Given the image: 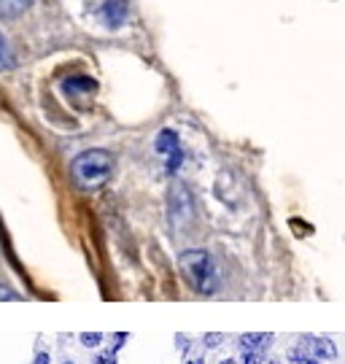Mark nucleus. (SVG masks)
Here are the masks:
<instances>
[{"instance_id":"obj_18","label":"nucleus","mask_w":345,"mask_h":364,"mask_svg":"<svg viewBox=\"0 0 345 364\" xmlns=\"http://www.w3.org/2000/svg\"><path fill=\"white\" fill-rule=\"evenodd\" d=\"M218 364H238L235 359H224V362H218Z\"/></svg>"},{"instance_id":"obj_20","label":"nucleus","mask_w":345,"mask_h":364,"mask_svg":"<svg viewBox=\"0 0 345 364\" xmlns=\"http://www.w3.org/2000/svg\"><path fill=\"white\" fill-rule=\"evenodd\" d=\"M65 364H73V362H65Z\"/></svg>"},{"instance_id":"obj_2","label":"nucleus","mask_w":345,"mask_h":364,"mask_svg":"<svg viewBox=\"0 0 345 364\" xmlns=\"http://www.w3.org/2000/svg\"><path fill=\"white\" fill-rule=\"evenodd\" d=\"M114 173V156L102 149H92V151H81V154L70 162V178L78 189L84 192H95L102 183L111 178Z\"/></svg>"},{"instance_id":"obj_6","label":"nucleus","mask_w":345,"mask_h":364,"mask_svg":"<svg viewBox=\"0 0 345 364\" xmlns=\"http://www.w3.org/2000/svg\"><path fill=\"white\" fill-rule=\"evenodd\" d=\"M63 90L65 95H92V92L97 90V81L90 76H70L65 78Z\"/></svg>"},{"instance_id":"obj_15","label":"nucleus","mask_w":345,"mask_h":364,"mask_svg":"<svg viewBox=\"0 0 345 364\" xmlns=\"http://www.w3.org/2000/svg\"><path fill=\"white\" fill-rule=\"evenodd\" d=\"M0 299H19V294H16V291H11V289L0 287Z\"/></svg>"},{"instance_id":"obj_7","label":"nucleus","mask_w":345,"mask_h":364,"mask_svg":"<svg viewBox=\"0 0 345 364\" xmlns=\"http://www.w3.org/2000/svg\"><path fill=\"white\" fill-rule=\"evenodd\" d=\"M154 149H156V154H162V156L176 154V151L181 149L179 132H176V130H162L159 135H156V144H154Z\"/></svg>"},{"instance_id":"obj_4","label":"nucleus","mask_w":345,"mask_h":364,"mask_svg":"<svg viewBox=\"0 0 345 364\" xmlns=\"http://www.w3.org/2000/svg\"><path fill=\"white\" fill-rule=\"evenodd\" d=\"M302 343L310 348L313 356H319L321 362H334L337 359V346L329 338H302Z\"/></svg>"},{"instance_id":"obj_14","label":"nucleus","mask_w":345,"mask_h":364,"mask_svg":"<svg viewBox=\"0 0 345 364\" xmlns=\"http://www.w3.org/2000/svg\"><path fill=\"white\" fill-rule=\"evenodd\" d=\"M221 335H216V332H208V335H205V346H208V348H216V346H221Z\"/></svg>"},{"instance_id":"obj_1","label":"nucleus","mask_w":345,"mask_h":364,"mask_svg":"<svg viewBox=\"0 0 345 364\" xmlns=\"http://www.w3.org/2000/svg\"><path fill=\"white\" fill-rule=\"evenodd\" d=\"M179 267L184 278L189 281V287L200 294H216L221 287V275H218V264L211 251L194 248V251H184L179 257Z\"/></svg>"},{"instance_id":"obj_3","label":"nucleus","mask_w":345,"mask_h":364,"mask_svg":"<svg viewBox=\"0 0 345 364\" xmlns=\"http://www.w3.org/2000/svg\"><path fill=\"white\" fill-rule=\"evenodd\" d=\"M167 208H170V224H173V230H179V232H186L194 224V219H197L192 192H189L186 183H181V181H176L170 186Z\"/></svg>"},{"instance_id":"obj_16","label":"nucleus","mask_w":345,"mask_h":364,"mask_svg":"<svg viewBox=\"0 0 345 364\" xmlns=\"http://www.w3.org/2000/svg\"><path fill=\"white\" fill-rule=\"evenodd\" d=\"M95 364H114V356H111V353H100V356L95 359Z\"/></svg>"},{"instance_id":"obj_12","label":"nucleus","mask_w":345,"mask_h":364,"mask_svg":"<svg viewBox=\"0 0 345 364\" xmlns=\"http://www.w3.org/2000/svg\"><path fill=\"white\" fill-rule=\"evenodd\" d=\"M102 335L100 332H84L81 335V346H87V348H95V346H100Z\"/></svg>"},{"instance_id":"obj_17","label":"nucleus","mask_w":345,"mask_h":364,"mask_svg":"<svg viewBox=\"0 0 345 364\" xmlns=\"http://www.w3.org/2000/svg\"><path fill=\"white\" fill-rule=\"evenodd\" d=\"M33 364H49V353H46V351L36 353V362H33Z\"/></svg>"},{"instance_id":"obj_19","label":"nucleus","mask_w":345,"mask_h":364,"mask_svg":"<svg viewBox=\"0 0 345 364\" xmlns=\"http://www.w3.org/2000/svg\"><path fill=\"white\" fill-rule=\"evenodd\" d=\"M186 364H205L203 359H192V362H186Z\"/></svg>"},{"instance_id":"obj_13","label":"nucleus","mask_w":345,"mask_h":364,"mask_svg":"<svg viewBox=\"0 0 345 364\" xmlns=\"http://www.w3.org/2000/svg\"><path fill=\"white\" fill-rule=\"evenodd\" d=\"M243 364H267L262 351H243Z\"/></svg>"},{"instance_id":"obj_9","label":"nucleus","mask_w":345,"mask_h":364,"mask_svg":"<svg viewBox=\"0 0 345 364\" xmlns=\"http://www.w3.org/2000/svg\"><path fill=\"white\" fill-rule=\"evenodd\" d=\"M289 362H292V364H321V359L310 353V348H307L305 343H299L297 348H292V351H289Z\"/></svg>"},{"instance_id":"obj_11","label":"nucleus","mask_w":345,"mask_h":364,"mask_svg":"<svg viewBox=\"0 0 345 364\" xmlns=\"http://www.w3.org/2000/svg\"><path fill=\"white\" fill-rule=\"evenodd\" d=\"M14 65H16V60H14L11 46H9V43H6V38L0 36V70H11Z\"/></svg>"},{"instance_id":"obj_5","label":"nucleus","mask_w":345,"mask_h":364,"mask_svg":"<svg viewBox=\"0 0 345 364\" xmlns=\"http://www.w3.org/2000/svg\"><path fill=\"white\" fill-rule=\"evenodd\" d=\"M238 346L243 351H267L272 346V335L270 332H245V335H240Z\"/></svg>"},{"instance_id":"obj_8","label":"nucleus","mask_w":345,"mask_h":364,"mask_svg":"<svg viewBox=\"0 0 345 364\" xmlns=\"http://www.w3.org/2000/svg\"><path fill=\"white\" fill-rule=\"evenodd\" d=\"M124 14H127V9H124L122 0H108L102 6V19L108 22V27H119V22L124 19Z\"/></svg>"},{"instance_id":"obj_10","label":"nucleus","mask_w":345,"mask_h":364,"mask_svg":"<svg viewBox=\"0 0 345 364\" xmlns=\"http://www.w3.org/2000/svg\"><path fill=\"white\" fill-rule=\"evenodd\" d=\"M30 6V0H0V16H16L19 11H25Z\"/></svg>"}]
</instances>
